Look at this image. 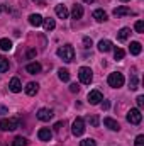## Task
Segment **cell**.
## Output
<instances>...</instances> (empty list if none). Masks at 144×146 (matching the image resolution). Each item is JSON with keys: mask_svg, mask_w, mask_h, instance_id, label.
Instances as JSON below:
<instances>
[{"mask_svg": "<svg viewBox=\"0 0 144 146\" xmlns=\"http://www.w3.org/2000/svg\"><path fill=\"white\" fill-rule=\"evenodd\" d=\"M56 53H58V56L63 58V61H66V63H71L73 60H75V49H73L71 44H65V46L58 48Z\"/></svg>", "mask_w": 144, "mask_h": 146, "instance_id": "obj_1", "label": "cell"}, {"mask_svg": "<svg viewBox=\"0 0 144 146\" xmlns=\"http://www.w3.org/2000/svg\"><path fill=\"white\" fill-rule=\"evenodd\" d=\"M124 82H126V78H124V75L119 72H114L108 75L107 78V83L112 87V88H120L122 85H124Z\"/></svg>", "mask_w": 144, "mask_h": 146, "instance_id": "obj_2", "label": "cell"}, {"mask_svg": "<svg viewBox=\"0 0 144 146\" xmlns=\"http://www.w3.org/2000/svg\"><path fill=\"white\" fill-rule=\"evenodd\" d=\"M78 78H80V82H81L83 85H90L92 80H93V72H92L88 66H81V68L78 70Z\"/></svg>", "mask_w": 144, "mask_h": 146, "instance_id": "obj_3", "label": "cell"}, {"mask_svg": "<svg viewBox=\"0 0 144 146\" xmlns=\"http://www.w3.org/2000/svg\"><path fill=\"white\" fill-rule=\"evenodd\" d=\"M17 127H19V119H15V117L0 121V129L2 131H15Z\"/></svg>", "mask_w": 144, "mask_h": 146, "instance_id": "obj_4", "label": "cell"}, {"mask_svg": "<svg viewBox=\"0 0 144 146\" xmlns=\"http://www.w3.org/2000/svg\"><path fill=\"white\" fill-rule=\"evenodd\" d=\"M71 133H73V136H81V134L85 133V121H83L81 117H76V119L73 121Z\"/></svg>", "mask_w": 144, "mask_h": 146, "instance_id": "obj_5", "label": "cell"}, {"mask_svg": "<svg viewBox=\"0 0 144 146\" xmlns=\"http://www.w3.org/2000/svg\"><path fill=\"white\" fill-rule=\"evenodd\" d=\"M126 117H127V121L131 124H141V121H143V114H141L139 109H131Z\"/></svg>", "mask_w": 144, "mask_h": 146, "instance_id": "obj_6", "label": "cell"}, {"mask_svg": "<svg viewBox=\"0 0 144 146\" xmlns=\"http://www.w3.org/2000/svg\"><path fill=\"white\" fill-rule=\"evenodd\" d=\"M102 100H104V95H102L100 90H92V92L88 94V102H90L92 106H98Z\"/></svg>", "mask_w": 144, "mask_h": 146, "instance_id": "obj_7", "label": "cell"}, {"mask_svg": "<svg viewBox=\"0 0 144 146\" xmlns=\"http://www.w3.org/2000/svg\"><path fill=\"white\" fill-rule=\"evenodd\" d=\"M37 119H39V121H44V122H46V121H49V119H53V115H54V112H53V110L51 109H48V107H42V109H39L37 110Z\"/></svg>", "mask_w": 144, "mask_h": 146, "instance_id": "obj_8", "label": "cell"}, {"mask_svg": "<svg viewBox=\"0 0 144 146\" xmlns=\"http://www.w3.org/2000/svg\"><path fill=\"white\" fill-rule=\"evenodd\" d=\"M37 138H39V141L48 143V141H51L53 133H51V129H49V127H41V129L37 131Z\"/></svg>", "mask_w": 144, "mask_h": 146, "instance_id": "obj_9", "label": "cell"}, {"mask_svg": "<svg viewBox=\"0 0 144 146\" xmlns=\"http://www.w3.org/2000/svg\"><path fill=\"white\" fill-rule=\"evenodd\" d=\"M136 12L134 10H131L129 7H126V5H120V7H117V9H114V15L115 17H124V15H134Z\"/></svg>", "mask_w": 144, "mask_h": 146, "instance_id": "obj_10", "label": "cell"}, {"mask_svg": "<svg viewBox=\"0 0 144 146\" xmlns=\"http://www.w3.org/2000/svg\"><path fill=\"white\" fill-rule=\"evenodd\" d=\"M104 126L108 127L110 131H120V124H119L115 119H112V117H105V119H104Z\"/></svg>", "mask_w": 144, "mask_h": 146, "instance_id": "obj_11", "label": "cell"}, {"mask_svg": "<svg viewBox=\"0 0 144 146\" xmlns=\"http://www.w3.org/2000/svg\"><path fill=\"white\" fill-rule=\"evenodd\" d=\"M9 88H10V92L19 94V92L22 90V83H20V80H19L17 76H14V78L10 80V83H9Z\"/></svg>", "mask_w": 144, "mask_h": 146, "instance_id": "obj_12", "label": "cell"}, {"mask_svg": "<svg viewBox=\"0 0 144 146\" xmlns=\"http://www.w3.org/2000/svg\"><path fill=\"white\" fill-rule=\"evenodd\" d=\"M71 17H73V19H76V21L83 17V7H81L80 3H75V5H73V9H71Z\"/></svg>", "mask_w": 144, "mask_h": 146, "instance_id": "obj_13", "label": "cell"}, {"mask_svg": "<svg viewBox=\"0 0 144 146\" xmlns=\"http://www.w3.org/2000/svg\"><path fill=\"white\" fill-rule=\"evenodd\" d=\"M93 19H95L97 22H105V21H107V12H105L104 9H97V10L93 12Z\"/></svg>", "mask_w": 144, "mask_h": 146, "instance_id": "obj_14", "label": "cell"}, {"mask_svg": "<svg viewBox=\"0 0 144 146\" xmlns=\"http://www.w3.org/2000/svg\"><path fill=\"white\" fill-rule=\"evenodd\" d=\"M29 24L34 26V27L42 26V15H39V14H31V15H29Z\"/></svg>", "mask_w": 144, "mask_h": 146, "instance_id": "obj_15", "label": "cell"}, {"mask_svg": "<svg viewBox=\"0 0 144 146\" xmlns=\"http://www.w3.org/2000/svg\"><path fill=\"white\" fill-rule=\"evenodd\" d=\"M129 51H131V54H134V56L141 54V51H143V46H141V42H137V41H132V42H131V46H129Z\"/></svg>", "mask_w": 144, "mask_h": 146, "instance_id": "obj_16", "label": "cell"}, {"mask_svg": "<svg viewBox=\"0 0 144 146\" xmlns=\"http://www.w3.org/2000/svg\"><path fill=\"white\" fill-rule=\"evenodd\" d=\"M56 15H58L59 19H68L70 12H68V9H66L65 5H56Z\"/></svg>", "mask_w": 144, "mask_h": 146, "instance_id": "obj_17", "label": "cell"}, {"mask_svg": "<svg viewBox=\"0 0 144 146\" xmlns=\"http://www.w3.org/2000/svg\"><path fill=\"white\" fill-rule=\"evenodd\" d=\"M37 90H39V85L34 83V82H29V83L26 85V94H27V95H31V97H32V95H36Z\"/></svg>", "mask_w": 144, "mask_h": 146, "instance_id": "obj_18", "label": "cell"}, {"mask_svg": "<svg viewBox=\"0 0 144 146\" xmlns=\"http://www.w3.org/2000/svg\"><path fill=\"white\" fill-rule=\"evenodd\" d=\"M112 49V42L108 41V39H102L100 42H98V51L100 53H107Z\"/></svg>", "mask_w": 144, "mask_h": 146, "instance_id": "obj_19", "label": "cell"}, {"mask_svg": "<svg viewBox=\"0 0 144 146\" xmlns=\"http://www.w3.org/2000/svg\"><path fill=\"white\" fill-rule=\"evenodd\" d=\"M41 65L39 63H29L27 66H26V72L27 73H31V75H36V73H41Z\"/></svg>", "mask_w": 144, "mask_h": 146, "instance_id": "obj_20", "label": "cell"}, {"mask_svg": "<svg viewBox=\"0 0 144 146\" xmlns=\"http://www.w3.org/2000/svg\"><path fill=\"white\" fill-rule=\"evenodd\" d=\"M42 26H44L46 31H53V29L56 27V22H54V19L48 17V19H42Z\"/></svg>", "mask_w": 144, "mask_h": 146, "instance_id": "obj_21", "label": "cell"}, {"mask_svg": "<svg viewBox=\"0 0 144 146\" xmlns=\"http://www.w3.org/2000/svg\"><path fill=\"white\" fill-rule=\"evenodd\" d=\"M131 34V29L129 27H122V29H119V33H117V39L119 41H126L127 37Z\"/></svg>", "mask_w": 144, "mask_h": 146, "instance_id": "obj_22", "label": "cell"}, {"mask_svg": "<svg viewBox=\"0 0 144 146\" xmlns=\"http://www.w3.org/2000/svg\"><path fill=\"white\" fill-rule=\"evenodd\" d=\"M0 48H2L3 51H10V49H12V41L7 39V37H2V39H0Z\"/></svg>", "mask_w": 144, "mask_h": 146, "instance_id": "obj_23", "label": "cell"}, {"mask_svg": "<svg viewBox=\"0 0 144 146\" xmlns=\"http://www.w3.org/2000/svg\"><path fill=\"white\" fill-rule=\"evenodd\" d=\"M58 76H59L61 82H70V72H68V70H63V68H61V70L58 72Z\"/></svg>", "mask_w": 144, "mask_h": 146, "instance_id": "obj_24", "label": "cell"}, {"mask_svg": "<svg viewBox=\"0 0 144 146\" xmlns=\"http://www.w3.org/2000/svg\"><path fill=\"white\" fill-rule=\"evenodd\" d=\"M9 70V60H5L3 56H0V73H5Z\"/></svg>", "mask_w": 144, "mask_h": 146, "instance_id": "obj_25", "label": "cell"}, {"mask_svg": "<svg viewBox=\"0 0 144 146\" xmlns=\"http://www.w3.org/2000/svg\"><path fill=\"white\" fill-rule=\"evenodd\" d=\"M124 54H126L124 49H120V48H115V49H114V58H115L117 61H120V60L124 58Z\"/></svg>", "mask_w": 144, "mask_h": 146, "instance_id": "obj_26", "label": "cell"}, {"mask_svg": "<svg viewBox=\"0 0 144 146\" xmlns=\"http://www.w3.org/2000/svg\"><path fill=\"white\" fill-rule=\"evenodd\" d=\"M14 146H27V139L22 138V136H17L14 139Z\"/></svg>", "mask_w": 144, "mask_h": 146, "instance_id": "obj_27", "label": "cell"}, {"mask_svg": "<svg viewBox=\"0 0 144 146\" xmlns=\"http://www.w3.org/2000/svg\"><path fill=\"white\" fill-rule=\"evenodd\" d=\"M80 146H97V141L92 139V138H87V139H81L80 141Z\"/></svg>", "mask_w": 144, "mask_h": 146, "instance_id": "obj_28", "label": "cell"}, {"mask_svg": "<svg viewBox=\"0 0 144 146\" xmlns=\"http://www.w3.org/2000/svg\"><path fill=\"white\" fill-rule=\"evenodd\" d=\"M88 122H90L93 127H98V124H100V119H98V115H92V117H88Z\"/></svg>", "mask_w": 144, "mask_h": 146, "instance_id": "obj_29", "label": "cell"}, {"mask_svg": "<svg viewBox=\"0 0 144 146\" xmlns=\"http://www.w3.org/2000/svg\"><path fill=\"white\" fill-rule=\"evenodd\" d=\"M134 29H136V33L143 34V33H144V22H143V21H137V22H136V26H134Z\"/></svg>", "mask_w": 144, "mask_h": 146, "instance_id": "obj_30", "label": "cell"}, {"mask_svg": "<svg viewBox=\"0 0 144 146\" xmlns=\"http://www.w3.org/2000/svg\"><path fill=\"white\" fill-rule=\"evenodd\" d=\"M92 44H93V42H92V39H90L88 36H85V37H83V48H85V49L92 48Z\"/></svg>", "mask_w": 144, "mask_h": 146, "instance_id": "obj_31", "label": "cell"}, {"mask_svg": "<svg viewBox=\"0 0 144 146\" xmlns=\"http://www.w3.org/2000/svg\"><path fill=\"white\" fill-rule=\"evenodd\" d=\"M136 88H137V76L132 75V78H131V90H136Z\"/></svg>", "mask_w": 144, "mask_h": 146, "instance_id": "obj_32", "label": "cell"}, {"mask_svg": "<svg viewBox=\"0 0 144 146\" xmlns=\"http://www.w3.org/2000/svg\"><path fill=\"white\" fill-rule=\"evenodd\" d=\"M136 146H144V136L143 134H139V136L136 138Z\"/></svg>", "mask_w": 144, "mask_h": 146, "instance_id": "obj_33", "label": "cell"}, {"mask_svg": "<svg viewBox=\"0 0 144 146\" xmlns=\"http://www.w3.org/2000/svg\"><path fill=\"white\" fill-rule=\"evenodd\" d=\"M78 90H80V87H78L76 83H71V85H70V92H73V94H75V92H78Z\"/></svg>", "mask_w": 144, "mask_h": 146, "instance_id": "obj_34", "label": "cell"}, {"mask_svg": "<svg viewBox=\"0 0 144 146\" xmlns=\"http://www.w3.org/2000/svg\"><path fill=\"white\" fill-rule=\"evenodd\" d=\"M136 102H137V106H139V107H143V106H144V97H143V95H139V97L136 99Z\"/></svg>", "mask_w": 144, "mask_h": 146, "instance_id": "obj_35", "label": "cell"}, {"mask_svg": "<svg viewBox=\"0 0 144 146\" xmlns=\"http://www.w3.org/2000/svg\"><path fill=\"white\" fill-rule=\"evenodd\" d=\"M36 56V49H31L29 53H27V58H34Z\"/></svg>", "mask_w": 144, "mask_h": 146, "instance_id": "obj_36", "label": "cell"}, {"mask_svg": "<svg viewBox=\"0 0 144 146\" xmlns=\"http://www.w3.org/2000/svg\"><path fill=\"white\" fill-rule=\"evenodd\" d=\"M108 106H110V104H108L107 100H105V102H104V104H102V109H108Z\"/></svg>", "mask_w": 144, "mask_h": 146, "instance_id": "obj_37", "label": "cell"}, {"mask_svg": "<svg viewBox=\"0 0 144 146\" xmlns=\"http://www.w3.org/2000/svg\"><path fill=\"white\" fill-rule=\"evenodd\" d=\"M0 114H7V109L5 107H0Z\"/></svg>", "mask_w": 144, "mask_h": 146, "instance_id": "obj_38", "label": "cell"}, {"mask_svg": "<svg viewBox=\"0 0 144 146\" xmlns=\"http://www.w3.org/2000/svg\"><path fill=\"white\" fill-rule=\"evenodd\" d=\"M83 2H85V3H93L95 0H83Z\"/></svg>", "mask_w": 144, "mask_h": 146, "instance_id": "obj_39", "label": "cell"}, {"mask_svg": "<svg viewBox=\"0 0 144 146\" xmlns=\"http://www.w3.org/2000/svg\"><path fill=\"white\" fill-rule=\"evenodd\" d=\"M122 2H129V0H122Z\"/></svg>", "mask_w": 144, "mask_h": 146, "instance_id": "obj_40", "label": "cell"}, {"mask_svg": "<svg viewBox=\"0 0 144 146\" xmlns=\"http://www.w3.org/2000/svg\"><path fill=\"white\" fill-rule=\"evenodd\" d=\"M36 2H37V0H36Z\"/></svg>", "mask_w": 144, "mask_h": 146, "instance_id": "obj_41", "label": "cell"}]
</instances>
